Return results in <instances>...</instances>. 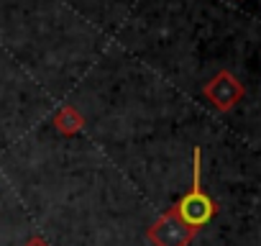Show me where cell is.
<instances>
[{"label":"cell","mask_w":261,"mask_h":246,"mask_svg":"<svg viewBox=\"0 0 261 246\" xmlns=\"http://www.w3.org/2000/svg\"><path fill=\"white\" fill-rule=\"evenodd\" d=\"M174 210H177L179 220H182L187 228H192V231L202 228V226L215 215L213 200H210V198L202 192V187H200V149H195V177H192V190L179 200V205H177Z\"/></svg>","instance_id":"cell-1"},{"label":"cell","mask_w":261,"mask_h":246,"mask_svg":"<svg viewBox=\"0 0 261 246\" xmlns=\"http://www.w3.org/2000/svg\"><path fill=\"white\" fill-rule=\"evenodd\" d=\"M192 236H195V231L187 228V226L179 220L177 210L164 213V215L149 228V238H151L154 246H187V243L192 241Z\"/></svg>","instance_id":"cell-2"},{"label":"cell","mask_w":261,"mask_h":246,"mask_svg":"<svg viewBox=\"0 0 261 246\" xmlns=\"http://www.w3.org/2000/svg\"><path fill=\"white\" fill-rule=\"evenodd\" d=\"M207 97L218 105V108H230L241 95H243V90H241V85L228 75V72H223V75H218L210 85H207Z\"/></svg>","instance_id":"cell-3"},{"label":"cell","mask_w":261,"mask_h":246,"mask_svg":"<svg viewBox=\"0 0 261 246\" xmlns=\"http://www.w3.org/2000/svg\"><path fill=\"white\" fill-rule=\"evenodd\" d=\"M57 126L62 129V131H67V134H72V131H77L80 126H82V118L72 110V108H64L59 115H57Z\"/></svg>","instance_id":"cell-4"},{"label":"cell","mask_w":261,"mask_h":246,"mask_svg":"<svg viewBox=\"0 0 261 246\" xmlns=\"http://www.w3.org/2000/svg\"><path fill=\"white\" fill-rule=\"evenodd\" d=\"M29 246H46V243H44L41 238H31V241H29Z\"/></svg>","instance_id":"cell-5"}]
</instances>
